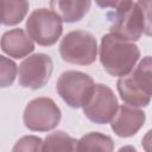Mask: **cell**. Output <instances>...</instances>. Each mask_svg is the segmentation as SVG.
<instances>
[{
    "label": "cell",
    "instance_id": "6da1fadb",
    "mask_svg": "<svg viewBox=\"0 0 152 152\" xmlns=\"http://www.w3.org/2000/svg\"><path fill=\"white\" fill-rule=\"evenodd\" d=\"M99 57L103 69L110 76L124 77L132 72L140 58V50L135 44L107 33L101 38Z\"/></svg>",
    "mask_w": 152,
    "mask_h": 152
},
{
    "label": "cell",
    "instance_id": "7a4b0ae2",
    "mask_svg": "<svg viewBox=\"0 0 152 152\" xmlns=\"http://www.w3.org/2000/svg\"><path fill=\"white\" fill-rule=\"evenodd\" d=\"M97 5L113 10L107 13L112 34L131 43L140 39L144 33V14L138 1H110L97 2Z\"/></svg>",
    "mask_w": 152,
    "mask_h": 152
},
{
    "label": "cell",
    "instance_id": "3957f363",
    "mask_svg": "<svg viewBox=\"0 0 152 152\" xmlns=\"http://www.w3.org/2000/svg\"><path fill=\"white\" fill-rule=\"evenodd\" d=\"M116 88L126 104L147 107L152 97V56L144 57L132 74L120 77Z\"/></svg>",
    "mask_w": 152,
    "mask_h": 152
},
{
    "label": "cell",
    "instance_id": "277c9868",
    "mask_svg": "<svg viewBox=\"0 0 152 152\" xmlns=\"http://www.w3.org/2000/svg\"><path fill=\"white\" fill-rule=\"evenodd\" d=\"M59 53L66 63L90 65L97 57V40L88 31H70L61 40Z\"/></svg>",
    "mask_w": 152,
    "mask_h": 152
},
{
    "label": "cell",
    "instance_id": "5b68a950",
    "mask_svg": "<svg viewBox=\"0 0 152 152\" xmlns=\"http://www.w3.org/2000/svg\"><path fill=\"white\" fill-rule=\"evenodd\" d=\"M56 89L58 95L69 107L81 108L91 99L95 83L88 74L77 70H68L58 77Z\"/></svg>",
    "mask_w": 152,
    "mask_h": 152
},
{
    "label": "cell",
    "instance_id": "8992f818",
    "mask_svg": "<svg viewBox=\"0 0 152 152\" xmlns=\"http://www.w3.org/2000/svg\"><path fill=\"white\" fill-rule=\"evenodd\" d=\"M26 32L40 46H51L62 36L63 20L51 8H37L26 20Z\"/></svg>",
    "mask_w": 152,
    "mask_h": 152
},
{
    "label": "cell",
    "instance_id": "52a82bcc",
    "mask_svg": "<svg viewBox=\"0 0 152 152\" xmlns=\"http://www.w3.org/2000/svg\"><path fill=\"white\" fill-rule=\"evenodd\" d=\"M62 119V112L50 97H36L25 107L23 121L33 132H49L56 128Z\"/></svg>",
    "mask_w": 152,
    "mask_h": 152
},
{
    "label": "cell",
    "instance_id": "ba28073f",
    "mask_svg": "<svg viewBox=\"0 0 152 152\" xmlns=\"http://www.w3.org/2000/svg\"><path fill=\"white\" fill-rule=\"evenodd\" d=\"M53 62L46 53H34L24 59L19 65V84L33 90L43 88L50 80Z\"/></svg>",
    "mask_w": 152,
    "mask_h": 152
},
{
    "label": "cell",
    "instance_id": "9c48e42d",
    "mask_svg": "<svg viewBox=\"0 0 152 152\" xmlns=\"http://www.w3.org/2000/svg\"><path fill=\"white\" fill-rule=\"evenodd\" d=\"M118 109L119 102L114 91L108 86L97 83L91 99L83 107V113L91 122L104 125L114 119Z\"/></svg>",
    "mask_w": 152,
    "mask_h": 152
},
{
    "label": "cell",
    "instance_id": "30bf717a",
    "mask_svg": "<svg viewBox=\"0 0 152 152\" xmlns=\"http://www.w3.org/2000/svg\"><path fill=\"white\" fill-rule=\"evenodd\" d=\"M146 114L129 104H121L116 112V115L110 121L113 132L121 138H131L135 135L139 129L144 126Z\"/></svg>",
    "mask_w": 152,
    "mask_h": 152
},
{
    "label": "cell",
    "instance_id": "8fae6325",
    "mask_svg": "<svg viewBox=\"0 0 152 152\" xmlns=\"http://www.w3.org/2000/svg\"><path fill=\"white\" fill-rule=\"evenodd\" d=\"M1 50L13 58H23L34 50V43L23 28H12L1 37Z\"/></svg>",
    "mask_w": 152,
    "mask_h": 152
},
{
    "label": "cell",
    "instance_id": "7c38bea8",
    "mask_svg": "<svg viewBox=\"0 0 152 152\" xmlns=\"http://www.w3.org/2000/svg\"><path fill=\"white\" fill-rule=\"evenodd\" d=\"M49 5L63 21L76 23L88 13L91 2L89 0H53Z\"/></svg>",
    "mask_w": 152,
    "mask_h": 152
},
{
    "label": "cell",
    "instance_id": "4fadbf2b",
    "mask_svg": "<svg viewBox=\"0 0 152 152\" xmlns=\"http://www.w3.org/2000/svg\"><path fill=\"white\" fill-rule=\"evenodd\" d=\"M42 152H80L78 140L63 131H56L45 137Z\"/></svg>",
    "mask_w": 152,
    "mask_h": 152
},
{
    "label": "cell",
    "instance_id": "5bb4252c",
    "mask_svg": "<svg viewBox=\"0 0 152 152\" xmlns=\"http://www.w3.org/2000/svg\"><path fill=\"white\" fill-rule=\"evenodd\" d=\"M80 152H113L114 141L109 135L100 132H90L78 140Z\"/></svg>",
    "mask_w": 152,
    "mask_h": 152
},
{
    "label": "cell",
    "instance_id": "9a60e30c",
    "mask_svg": "<svg viewBox=\"0 0 152 152\" xmlns=\"http://www.w3.org/2000/svg\"><path fill=\"white\" fill-rule=\"evenodd\" d=\"M1 23L6 26H14L23 21L28 12L30 4L24 0H2Z\"/></svg>",
    "mask_w": 152,
    "mask_h": 152
},
{
    "label": "cell",
    "instance_id": "2e32d148",
    "mask_svg": "<svg viewBox=\"0 0 152 152\" xmlns=\"http://www.w3.org/2000/svg\"><path fill=\"white\" fill-rule=\"evenodd\" d=\"M17 76V64L5 57L0 56V86L2 88L10 87L13 84Z\"/></svg>",
    "mask_w": 152,
    "mask_h": 152
},
{
    "label": "cell",
    "instance_id": "e0dca14e",
    "mask_svg": "<svg viewBox=\"0 0 152 152\" xmlns=\"http://www.w3.org/2000/svg\"><path fill=\"white\" fill-rule=\"evenodd\" d=\"M43 142L37 135H24L14 144L12 152H42Z\"/></svg>",
    "mask_w": 152,
    "mask_h": 152
},
{
    "label": "cell",
    "instance_id": "ac0fdd59",
    "mask_svg": "<svg viewBox=\"0 0 152 152\" xmlns=\"http://www.w3.org/2000/svg\"><path fill=\"white\" fill-rule=\"evenodd\" d=\"M144 14V33L152 37V0L138 1Z\"/></svg>",
    "mask_w": 152,
    "mask_h": 152
},
{
    "label": "cell",
    "instance_id": "d6986e66",
    "mask_svg": "<svg viewBox=\"0 0 152 152\" xmlns=\"http://www.w3.org/2000/svg\"><path fill=\"white\" fill-rule=\"evenodd\" d=\"M141 146L145 152H152V129L147 131L141 140Z\"/></svg>",
    "mask_w": 152,
    "mask_h": 152
},
{
    "label": "cell",
    "instance_id": "ffe728a7",
    "mask_svg": "<svg viewBox=\"0 0 152 152\" xmlns=\"http://www.w3.org/2000/svg\"><path fill=\"white\" fill-rule=\"evenodd\" d=\"M118 152H138V151H137L135 147L132 146V145H125V146L120 147Z\"/></svg>",
    "mask_w": 152,
    "mask_h": 152
}]
</instances>
